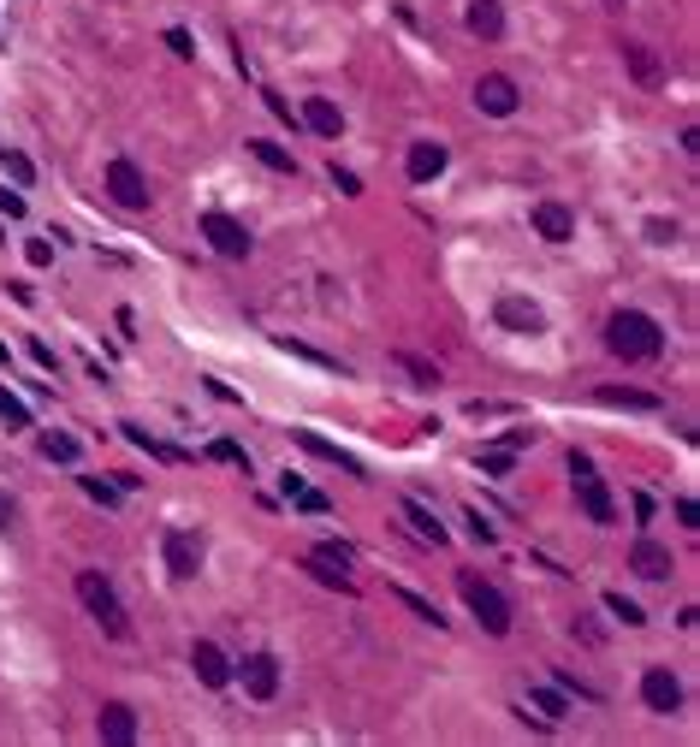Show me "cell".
Segmentation results:
<instances>
[{
	"label": "cell",
	"mask_w": 700,
	"mask_h": 747,
	"mask_svg": "<svg viewBox=\"0 0 700 747\" xmlns=\"http://www.w3.org/2000/svg\"><path fill=\"white\" fill-rule=\"evenodd\" d=\"M605 344H612V356H623V362H653V356L665 350V327L653 315H641V309H618V315L605 320Z\"/></svg>",
	"instance_id": "cell-1"
},
{
	"label": "cell",
	"mask_w": 700,
	"mask_h": 747,
	"mask_svg": "<svg viewBox=\"0 0 700 747\" xmlns=\"http://www.w3.org/2000/svg\"><path fill=\"white\" fill-rule=\"evenodd\" d=\"M458 593H463L469 617H475L487 635H511V599H504L481 570H458Z\"/></svg>",
	"instance_id": "cell-2"
},
{
	"label": "cell",
	"mask_w": 700,
	"mask_h": 747,
	"mask_svg": "<svg viewBox=\"0 0 700 747\" xmlns=\"http://www.w3.org/2000/svg\"><path fill=\"white\" fill-rule=\"evenodd\" d=\"M78 599H83V611H89V617H96V623L113 635V641H125V635H131V617H125L119 593H113V581H107L101 570H78Z\"/></svg>",
	"instance_id": "cell-3"
},
{
	"label": "cell",
	"mask_w": 700,
	"mask_h": 747,
	"mask_svg": "<svg viewBox=\"0 0 700 747\" xmlns=\"http://www.w3.org/2000/svg\"><path fill=\"white\" fill-rule=\"evenodd\" d=\"M570 481H576L581 516H588V522H600V528H612V522H618V498H612V487L594 474V463H588V457H576V451H570Z\"/></svg>",
	"instance_id": "cell-4"
},
{
	"label": "cell",
	"mask_w": 700,
	"mask_h": 747,
	"mask_svg": "<svg viewBox=\"0 0 700 747\" xmlns=\"http://www.w3.org/2000/svg\"><path fill=\"white\" fill-rule=\"evenodd\" d=\"M303 570L315 575L320 588H333V593H357V575H350V546H339V540L315 546L309 558H303Z\"/></svg>",
	"instance_id": "cell-5"
},
{
	"label": "cell",
	"mask_w": 700,
	"mask_h": 747,
	"mask_svg": "<svg viewBox=\"0 0 700 747\" xmlns=\"http://www.w3.org/2000/svg\"><path fill=\"white\" fill-rule=\"evenodd\" d=\"M107 196L119 202V208H149V178H142V166L131 155H113L107 160Z\"/></svg>",
	"instance_id": "cell-6"
},
{
	"label": "cell",
	"mask_w": 700,
	"mask_h": 747,
	"mask_svg": "<svg viewBox=\"0 0 700 747\" xmlns=\"http://www.w3.org/2000/svg\"><path fill=\"white\" fill-rule=\"evenodd\" d=\"M160 558H166V575H173V581H196L202 540L190 528H166V534H160Z\"/></svg>",
	"instance_id": "cell-7"
},
{
	"label": "cell",
	"mask_w": 700,
	"mask_h": 747,
	"mask_svg": "<svg viewBox=\"0 0 700 747\" xmlns=\"http://www.w3.org/2000/svg\"><path fill=\"white\" fill-rule=\"evenodd\" d=\"M202 237H208V243H214L226 261H243L250 250H256V243H250V232H243L232 214H220V208H208V214H202Z\"/></svg>",
	"instance_id": "cell-8"
},
{
	"label": "cell",
	"mask_w": 700,
	"mask_h": 747,
	"mask_svg": "<svg viewBox=\"0 0 700 747\" xmlns=\"http://www.w3.org/2000/svg\"><path fill=\"white\" fill-rule=\"evenodd\" d=\"M493 320L511 327V333H522V338H541L546 333V315H541L535 296H499V303H493Z\"/></svg>",
	"instance_id": "cell-9"
},
{
	"label": "cell",
	"mask_w": 700,
	"mask_h": 747,
	"mask_svg": "<svg viewBox=\"0 0 700 747\" xmlns=\"http://www.w3.org/2000/svg\"><path fill=\"white\" fill-rule=\"evenodd\" d=\"M629 575H641V581H671V575H677V558H671V546H659V540L641 534L635 546H629Z\"/></svg>",
	"instance_id": "cell-10"
},
{
	"label": "cell",
	"mask_w": 700,
	"mask_h": 747,
	"mask_svg": "<svg viewBox=\"0 0 700 747\" xmlns=\"http://www.w3.org/2000/svg\"><path fill=\"white\" fill-rule=\"evenodd\" d=\"M641 700H647V712H671L682 706V682H677V670H665V665H647L641 670Z\"/></svg>",
	"instance_id": "cell-11"
},
{
	"label": "cell",
	"mask_w": 700,
	"mask_h": 747,
	"mask_svg": "<svg viewBox=\"0 0 700 747\" xmlns=\"http://www.w3.org/2000/svg\"><path fill=\"white\" fill-rule=\"evenodd\" d=\"M517 101L522 96H517V83L504 78V72H487V78L475 83V107L487 119H511V113H517Z\"/></svg>",
	"instance_id": "cell-12"
},
{
	"label": "cell",
	"mask_w": 700,
	"mask_h": 747,
	"mask_svg": "<svg viewBox=\"0 0 700 747\" xmlns=\"http://www.w3.org/2000/svg\"><path fill=\"white\" fill-rule=\"evenodd\" d=\"M243 676V689L250 700H273L280 694V665H273V652H243V665H232Z\"/></svg>",
	"instance_id": "cell-13"
},
{
	"label": "cell",
	"mask_w": 700,
	"mask_h": 747,
	"mask_svg": "<svg viewBox=\"0 0 700 747\" xmlns=\"http://www.w3.org/2000/svg\"><path fill=\"white\" fill-rule=\"evenodd\" d=\"M190 670H196L202 689H226V682H232V658H226L214 641H196V647H190Z\"/></svg>",
	"instance_id": "cell-14"
},
{
	"label": "cell",
	"mask_w": 700,
	"mask_h": 747,
	"mask_svg": "<svg viewBox=\"0 0 700 747\" xmlns=\"http://www.w3.org/2000/svg\"><path fill=\"white\" fill-rule=\"evenodd\" d=\"M96 729H101V742L131 747V742H137V712L125 706V700H107V706L96 712Z\"/></svg>",
	"instance_id": "cell-15"
},
{
	"label": "cell",
	"mask_w": 700,
	"mask_h": 747,
	"mask_svg": "<svg viewBox=\"0 0 700 747\" xmlns=\"http://www.w3.org/2000/svg\"><path fill=\"white\" fill-rule=\"evenodd\" d=\"M535 232H541L546 243H570V237H576V214H570L564 202H535Z\"/></svg>",
	"instance_id": "cell-16"
},
{
	"label": "cell",
	"mask_w": 700,
	"mask_h": 747,
	"mask_svg": "<svg viewBox=\"0 0 700 747\" xmlns=\"http://www.w3.org/2000/svg\"><path fill=\"white\" fill-rule=\"evenodd\" d=\"M463 24H469V36L499 42L504 36V6L499 0H469V6H463Z\"/></svg>",
	"instance_id": "cell-17"
},
{
	"label": "cell",
	"mask_w": 700,
	"mask_h": 747,
	"mask_svg": "<svg viewBox=\"0 0 700 747\" xmlns=\"http://www.w3.org/2000/svg\"><path fill=\"white\" fill-rule=\"evenodd\" d=\"M445 142H410V155H404V173L416 178V184H427V178H440L445 173Z\"/></svg>",
	"instance_id": "cell-18"
},
{
	"label": "cell",
	"mask_w": 700,
	"mask_h": 747,
	"mask_svg": "<svg viewBox=\"0 0 700 747\" xmlns=\"http://www.w3.org/2000/svg\"><path fill=\"white\" fill-rule=\"evenodd\" d=\"M297 445L309 457H320V463H333V469H344V474H357V481H362V463L344 451V445H333V439H320V433H309V427H297Z\"/></svg>",
	"instance_id": "cell-19"
},
{
	"label": "cell",
	"mask_w": 700,
	"mask_h": 747,
	"mask_svg": "<svg viewBox=\"0 0 700 747\" xmlns=\"http://www.w3.org/2000/svg\"><path fill=\"white\" fill-rule=\"evenodd\" d=\"M303 125H309L315 137H339V131H344V113H339V101H327V96H309V101H303Z\"/></svg>",
	"instance_id": "cell-20"
},
{
	"label": "cell",
	"mask_w": 700,
	"mask_h": 747,
	"mask_svg": "<svg viewBox=\"0 0 700 747\" xmlns=\"http://www.w3.org/2000/svg\"><path fill=\"white\" fill-rule=\"evenodd\" d=\"M623 65H629V78H635L641 89H659V83H665V65L653 59V48H641V42L623 48Z\"/></svg>",
	"instance_id": "cell-21"
},
{
	"label": "cell",
	"mask_w": 700,
	"mask_h": 747,
	"mask_svg": "<svg viewBox=\"0 0 700 747\" xmlns=\"http://www.w3.org/2000/svg\"><path fill=\"white\" fill-rule=\"evenodd\" d=\"M404 522H410V528H416L421 540H434V546H445V528H440V516L427 511L421 498H404Z\"/></svg>",
	"instance_id": "cell-22"
},
{
	"label": "cell",
	"mask_w": 700,
	"mask_h": 747,
	"mask_svg": "<svg viewBox=\"0 0 700 747\" xmlns=\"http://www.w3.org/2000/svg\"><path fill=\"white\" fill-rule=\"evenodd\" d=\"M250 155H256L261 166H273V173H297V155H291V149H280L273 137H250Z\"/></svg>",
	"instance_id": "cell-23"
},
{
	"label": "cell",
	"mask_w": 700,
	"mask_h": 747,
	"mask_svg": "<svg viewBox=\"0 0 700 747\" xmlns=\"http://www.w3.org/2000/svg\"><path fill=\"white\" fill-rule=\"evenodd\" d=\"M125 439H131V445H137V451H149V457H160V463H179V451H173V445H166V439H155V433H142V427H131V421H125Z\"/></svg>",
	"instance_id": "cell-24"
},
{
	"label": "cell",
	"mask_w": 700,
	"mask_h": 747,
	"mask_svg": "<svg viewBox=\"0 0 700 747\" xmlns=\"http://www.w3.org/2000/svg\"><path fill=\"white\" fill-rule=\"evenodd\" d=\"M600 404H612V410H659V397H653V392H623V386H605Z\"/></svg>",
	"instance_id": "cell-25"
},
{
	"label": "cell",
	"mask_w": 700,
	"mask_h": 747,
	"mask_svg": "<svg viewBox=\"0 0 700 747\" xmlns=\"http://www.w3.org/2000/svg\"><path fill=\"white\" fill-rule=\"evenodd\" d=\"M605 611H612V617H618L623 629H641V623H647V611H641L635 599H623V593H605Z\"/></svg>",
	"instance_id": "cell-26"
},
{
	"label": "cell",
	"mask_w": 700,
	"mask_h": 747,
	"mask_svg": "<svg viewBox=\"0 0 700 747\" xmlns=\"http://www.w3.org/2000/svg\"><path fill=\"white\" fill-rule=\"evenodd\" d=\"M42 451L54 457V463H78V457H83V445L72 439V433H48V439H42Z\"/></svg>",
	"instance_id": "cell-27"
},
{
	"label": "cell",
	"mask_w": 700,
	"mask_h": 747,
	"mask_svg": "<svg viewBox=\"0 0 700 747\" xmlns=\"http://www.w3.org/2000/svg\"><path fill=\"white\" fill-rule=\"evenodd\" d=\"M83 492L96 498L101 511H119V487H113V481H101V474H83Z\"/></svg>",
	"instance_id": "cell-28"
},
{
	"label": "cell",
	"mask_w": 700,
	"mask_h": 747,
	"mask_svg": "<svg viewBox=\"0 0 700 747\" xmlns=\"http://www.w3.org/2000/svg\"><path fill=\"white\" fill-rule=\"evenodd\" d=\"M398 362H404V374H410V380H421V386H440V368H434L427 356H410V350H398Z\"/></svg>",
	"instance_id": "cell-29"
},
{
	"label": "cell",
	"mask_w": 700,
	"mask_h": 747,
	"mask_svg": "<svg viewBox=\"0 0 700 747\" xmlns=\"http://www.w3.org/2000/svg\"><path fill=\"white\" fill-rule=\"evenodd\" d=\"M398 599H404L410 611H416L421 623H434V629H445V617H440V605H434V599H421V593H410V588H398Z\"/></svg>",
	"instance_id": "cell-30"
},
{
	"label": "cell",
	"mask_w": 700,
	"mask_h": 747,
	"mask_svg": "<svg viewBox=\"0 0 700 747\" xmlns=\"http://www.w3.org/2000/svg\"><path fill=\"white\" fill-rule=\"evenodd\" d=\"M208 457H214V463H232V469L250 474V451H243V445H232V439H214V445H208Z\"/></svg>",
	"instance_id": "cell-31"
},
{
	"label": "cell",
	"mask_w": 700,
	"mask_h": 747,
	"mask_svg": "<svg viewBox=\"0 0 700 747\" xmlns=\"http://www.w3.org/2000/svg\"><path fill=\"white\" fill-rule=\"evenodd\" d=\"M0 421H6V427H30V410H24L6 386H0Z\"/></svg>",
	"instance_id": "cell-32"
},
{
	"label": "cell",
	"mask_w": 700,
	"mask_h": 747,
	"mask_svg": "<svg viewBox=\"0 0 700 747\" xmlns=\"http://www.w3.org/2000/svg\"><path fill=\"white\" fill-rule=\"evenodd\" d=\"M0 166H6V173L19 178V184H30V178H36V166H30V160H24L19 149H6V142H0Z\"/></svg>",
	"instance_id": "cell-33"
},
{
	"label": "cell",
	"mask_w": 700,
	"mask_h": 747,
	"mask_svg": "<svg viewBox=\"0 0 700 747\" xmlns=\"http://www.w3.org/2000/svg\"><path fill=\"white\" fill-rule=\"evenodd\" d=\"M291 504H297L303 516H327V492H315V487H297V492H291Z\"/></svg>",
	"instance_id": "cell-34"
},
{
	"label": "cell",
	"mask_w": 700,
	"mask_h": 747,
	"mask_svg": "<svg viewBox=\"0 0 700 747\" xmlns=\"http://www.w3.org/2000/svg\"><path fill=\"white\" fill-rule=\"evenodd\" d=\"M475 463H481L487 474H511V469H517V457H511V451H481Z\"/></svg>",
	"instance_id": "cell-35"
},
{
	"label": "cell",
	"mask_w": 700,
	"mask_h": 747,
	"mask_svg": "<svg viewBox=\"0 0 700 747\" xmlns=\"http://www.w3.org/2000/svg\"><path fill=\"white\" fill-rule=\"evenodd\" d=\"M463 522H469V534H475L481 546H493V540H499V528H493V522H487V516H481V511H469V516H463Z\"/></svg>",
	"instance_id": "cell-36"
},
{
	"label": "cell",
	"mask_w": 700,
	"mask_h": 747,
	"mask_svg": "<svg viewBox=\"0 0 700 747\" xmlns=\"http://www.w3.org/2000/svg\"><path fill=\"white\" fill-rule=\"evenodd\" d=\"M528 700H535V706L546 712V724H552V718H564V700H558V694H552V689H535V694H528Z\"/></svg>",
	"instance_id": "cell-37"
},
{
	"label": "cell",
	"mask_w": 700,
	"mask_h": 747,
	"mask_svg": "<svg viewBox=\"0 0 700 747\" xmlns=\"http://www.w3.org/2000/svg\"><path fill=\"white\" fill-rule=\"evenodd\" d=\"M552 682H558V689H570V694H581V700H594V689H588V682H576V670H552Z\"/></svg>",
	"instance_id": "cell-38"
},
{
	"label": "cell",
	"mask_w": 700,
	"mask_h": 747,
	"mask_svg": "<svg viewBox=\"0 0 700 747\" xmlns=\"http://www.w3.org/2000/svg\"><path fill=\"white\" fill-rule=\"evenodd\" d=\"M166 48H173V54H184V59H196V42H190V30H166Z\"/></svg>",
	"instance_id": "cell-39"
},
{
	"label": "cell",
	"mask_w": 700,
	"mask_h": 747,
	"mask_svg": "<svg viewBox=\"0 0 700 747\" xmlns=\"http://www.w3.org/2000/svg\"><path fill=\"white\" fill-rule=\"evenodd\" d=\"M0 214H6V219H24V196H19V190H6V184H0Z\"/></svg>",
	"instance_id": "cell-40"
},
{
	"label": "cell",
	"mask_w": 700,
	"mask_h": 747,
	"mask_svg": "<svg viewBox=\"0 0 700 747\" xmlns=\"http://www.w3.org/2000/svg\"><path fill=\"white\" fill-rule=\"evenodd\" d=\"M647 237H653V243H677V226H671V219H647Z\"/></svg>",
	"instance_id": "cell-41"
},
{
	"label": "cell",
	"mask_w": 700,
	"mask_h": 747,
	"mask_svg": "<svg viewBox=\"0 0 700 747\" xmlns=\"http://www.w3.org/2000/svg\"><path fill=\"white\" fill-rule=\"evenodd\" d=\"M333 184H339L344 196H362V178H357V173H344V166H333Z\"/></svg>",
	"instance_id": "cell-42"
},
{
	"label": "cell",
	"mask_w": 700,
	"mask_h": 747,
	"mask_svg": "<svg viewBox=\"0 0 700 747\" xmlns=\"http://www.w3.org/2000/svg\"><path fill=\"white\" fill-rule=\"evenodd\" d=\"M6 296H12V303H19V309H30V303H36V291H30V285H24V279H12V285H6Z\"/></svg>",
	"instance_id": "cell-43"
},
{
	"label": "cell",
	"mask_w": 700,
	"mask_h": 747,
	"mask_svg": "<svg viewBox=\"0 0 700 747\" xmlns=\"http://www.w3.org/2000/svg\"><path fill=\"white\" fill-rule=\"evenodd\" d=\"M677 522H682V528H700V511H695V498H677Z\"/></svg>",
	"instance_id": "cell-44"
},
{
	"label": "cell",
	"mask_w": 700,
	"mask_h": 747,
	"mask_svg": "<svg viewBox=\"0 0 700 747\" xmlns=\"http://www.w3.org/2000/svg\"><path fill=\"white\" fill-rule=\"evenodd\" d=\"M24 256H30V267H48V261H54V250H48V243H42V237H36V243H30Z\"/></svg>",
	"instance_id": "cell-45"
},
{
	"label": "cell",
	"mask_w": 700,
	"mask_h": 747,
	"mask_svg": "<svg viewBox=\"0 0 700 747\" xmlns=\"http://www.w3.org/2000/svg\"><path fill=\"white\" fill-rule=\"evenodd\" d=\"M261 101L273 107V119H285V125H297V119H291V101H280V96H261Z\"/></svg>",
	"instance_id": "cell-46"
},
{
	"label": "cell",
	"mask_w": 700,
	"mask_h": 747,
	"mask_svg": "<svg viewBox=\"0 0 700 747\" xmlns=\"http://www.w3.org/2000/svg\"><path fill=\"white\" fill-rule=\"evenodd\" d=\"M12 528V498H6V492H0V534Z\"/></svg>",
	"instance_id": "cell-47"
},
{
	"label": "cell",
	"mask_w": 700,
	"mask_h": 747,
	"mask_svg": "<svg viewBox=\"0 0 700 747\" xmlns=\"http://www.w3.org/2000/svg\"><path fill=\"white\" fill-rule=\"evenodd\" d=\"M605 6H623V0H605Z\"/></svg>",
	"instance_id": "cell-48"
}]
</instances>
